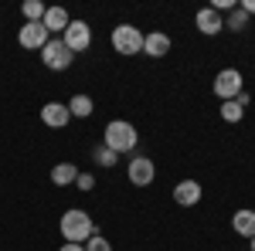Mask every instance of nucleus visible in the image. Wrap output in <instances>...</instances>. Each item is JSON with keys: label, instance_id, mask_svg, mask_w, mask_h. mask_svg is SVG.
Wrapping results in <instances>:
<instances>
[{"label": "nucleus", "instance_id": "2eb2a0df", "mask_svg": "<svg viewBox=\"0 0 255 251\" xmlns=\"http://www.w3.org/2000/svg\"><path fill=\"white\" fill-rule=\"evenodd\" d=\"M75 176H79V167H75V163H55L51 183H55V187H68V183H75Z\"/></svg>", "mask_w": 255, "mask_h": 251}, {"label": "nucleus", "instance_id": "6e6552de", "mask_svg": "<svg viewBox=\"0 0 255 251\" xmlns=\"http://www.w3.org/2000/svg\"><path fill=\"white\" fill-rule=\"evenodd\" d=\"M126 176H129L133 187H150L153 176H157V167H153L150 156H133V160L126 163Z\"/></svg>", "mask_w": 255, "mask_h": 251}, {"label": "nucleus", "instance_id": "9b49d317", "mask_svg": "<svg viewBox=\"0 0 255 251\" xmlns=\"http://www.w3.org/2000/svg\"><path fill=\"white\" fill-rule=\"evenodd\" d=\"M41 24H44V31H48L51 38H61V34H65V27L72 24V17H68V10H65V7H48V10H44V17H41Z\"/></svg>", "mask_w": 255, "mask_h": 251}, {"label": "nucleus", "instance_id": "ddd939ff", "mask_svg": "<svg viewBox=\"0 0 255 251\" xmlns=\"http://www.w3.org/2000/svg\"><path fill=\"white\" fill-rule=\"evenodd\" d=\"M167 51H170V38H167L163 31L143 34V55H146V58H163Z\"/></svg>", "mask_w": 255, "mask_h": 251}, {"label": "nucleus", "instance_id": "6ab92c4d", "mask_svg": "<svg viewBox=\"0 0 255 251\" xmlns=\"http://www.w3.org/2000/svg\"><path fill=\"white\" fill-rule=\"evenodd\" d=\"M92 160H96L99 167H106V170H113V167L119 163V153H113L109 146H96V150H92Z\"/></svg>", "mask_w": 255, "mask_h": 251}, {"label": "nucleus", "instance_id": "20e7f679", "mask_svg": "<svg viewBox=\"0 0 255 251\" xmlns=\"http://www.w3.org/2000/svg\"><path fill=\"white\" fill-rule=\"evenodd\" d=\"M215 95L221 98V102H232V98H238L242 92H245V78H242V72L238 68H221L215 75Z\"/></svg>", "mask_w": 255, "mask_h": 251}, {"label": "nucleus", "instance_id": "f257e3e1", "mask_svg": "<svg viewBox=\"0 0 255 251\" xmlns=\"http://www.w3.org/2000/svg\"><path fill=\"white\" fill-rule=\"evenodd\" d=\"M58 231H61V238H65L68 245H85V241L96 234V221L82 211V207H72V211L61 214Z\"/></svg>", "mask_w": 255, "mask_h": 251}, {"label": "nucleus", "instance_id": "b1692460", "mask_svg": "<svg viewBox=\"0 0 255 251\" xmlns=\"http://www.w3.org/2000/svg\"><path fill=\"white\" fill-rule=\"evenodd\" d=\"M58 251H85V245H61Z\"/></svg>", "mask_w": 255, "mask_h": 251}, {"label": "nucleus", "instance_id": "f3484780", "mask_svg": "<svg viewBox=\"0 0 255 251\" xmlns=\"http://www.w3.org/2000/svg\"><path fill=\"white\" fill-rule=\"evenodd\" d=\"M245 27H249V14H245L242 7L228 10V17H225V31H235V34H242Z\"/></svg>", "mask_w": 255, "mask_h": 251}, {"label": "nucleus", "instance_id": "393cba45", "mask_svg": "<svg viewBox=\"0 0 255 251\" xmlns=\"http://www.w3.org/2000/svg\"><path fill=\"white\" fill-rule=\"evenodd\" d=\"M252 251H255V238H252Z\"/></svg>", "mask_w": 255, "mask_h": 251}, {"label": "nucleus", "instance_id": "423d86ee", "mask_svg": "<svg viewBox=\"0 0 255 251\" xmlns=\"http://www.w3.org/2000/svg\"><path fill=\"white\" fill-rule=\"evenodd\" d=\"M41 61H44V68H51V72H65V68L75 61V55L65 48L61 38H51L44 48H41Z\"/></svg>", "mask_w": 255, "mask_h": 251}, {"label": "nucleus", "instance_id": "4be33fe9", "mask_svg": "<svg viewBox=\"0 0 255 251\" xmlns=\"http://www.w3.org/2000/svg\"><path fill=\"white\" fill-rule=\"evenodd\" d=\"M75 187H79V190H92V187H96V176L92 173H79L75 176Z\"/></svg>", "mask_w": 255, "mask_h": 251}, {"label": "nucleus", "instance_id": "f8f14e48", "mask_svg": "<svg viewBox=\"0 0 255 251\" xmlns=\"http://www.w3.org/2000/svg\"><path fill=\"white\" fill-rule=\"evenodd\" d=\"M201 197H204V190H201L197 180H180L174 187V200L180 207H194V204H201Z\"/></svg>", "mask_w": 255, "mask_h": 251}, {"label": "nucleus", "instance_id": "dca6fc26", "mask_svg": "<svg viewBox=\"0 0 255 251\" xmlns=\"http://www.w3.org/2000/svg\"><path fill=\"white\" fill-rule=\"evenodd\" d=\"M68 112L72 116H79V119H89L92 112H96V102L89 95H72V102H68Z\"/></svg>", "mask_w": 255, "mask_h": 251}, {"label": "nucleus", "instance_id": "0eeeda50", "mask_svg": "<svg viewBox=\"0 0 255 251\" xmlns=\"http://www.w3.org/2000/svg\"><path fill=\"white\" fill-rule=\"evenodd\" d=\"M48 41H51V34L44 31L41 20H24V27L17 31V44H20V48H27V51H41Z\"/></svg>", "mask_w": 255, "mask_h": 251}, {"label": "nucleus", "instance_id": "7ed1b4c3", "mask_svg": "<svg viewBox=\"0 0 255 251\" xmlns=\"http://www.w3.org/2000/svg\"><path fill=\"white\" fill-rule=\"evenodd\" d=\"M109 41H113L116 55H126V58L143 55V31H139V27H133V24H116Z\"/></svg>", "mask_w": 255, "mask_h": 251}, {"label": "nucleus", "instance_id": "1a4fd4ad", "mask_svg": "<svg viewBox=\"0 0 255 251\" xmlns=\"http://www.w3.org/2000/svg\"><path fill=\"white\" fill-rule=\"evenodd\" d=\"M68 119H72L68 102H44V105H41V122H44L48 129H65Z\"/></svg>", "mask_w": 255, "mask_h": 251}, {"label": "nucleus", "instance_id": "412c9836", "mask_svg": "<svg viewBox=\"0 0 255 251\" xmlns=\"http://www.w3.org/2000/svg\"><path fill=\"white\" fill-rule=\"evenodd\" d=\"M85 251H113V245H109V241H106V238L96 231L89 241H85Z\"/></svg>", "mask_w": 255, "mask_h": 251}, {"label": "nucleus", "instance_id": "5701e85b", "mask_svg": "<svg viewBox=\"0 0 255 251\" xmlns=\"http://www.w3.org/2000/svg\"><path fill=\"white\" fill-rule=\"evenodd\" d=\"M238 7H242V10H245V14H255V0H242V3H238Z\"/></svg>", "mask_w": 255, "mask_h": 251}, {"label": "nucleus", "instance_id": "4468645a", "mask_svg": "<svg viewBox=\"0 0 255 251\" xmlns=\"http://www.w3.org/2000/svg\"><path fill=\"white\" fill-rule=\"evenodd\" d=\"M232 228H235V234H242V238L252 241V238H255V211H252V207L235 211V214H232Z\"/></svg>", "mask_w": 255, "mask_h": 251}, {"label": "nucleus", "instance_id": "39448f33", "mask_svg": "<svg viewBox=\"0 0 255 251\" xmlns=\"http://www.w3.org/2000/svg\"><path fill=\"white\" fill-rule=\"evenodd\" d=\"M61 41H65V48H68L72 55H85V51L92 48V27H89L85 20H72V24L65 27Z\"/></svg>", "mask_w": 255, "mask_h": 251}, {"label": "nucleus", "instance_id": "aec40b11", "mask_svg": "<svg viewBox=\"0 0 255 251\" xmlns=\"http://www.w3.org/2000/svg\"><path fill=\"white\" fill-rule=\"evenodd\" d=\"M44 10H48V7H44L41 0H24V7H20L24 20H41V17H44Z\"/></svg>", "mask_w": 255, "mask_h": 251}, {"label": "nucleus", "instance_id": "a211bd4d", "mask_svg": "<svg viewBox=\"0 0 255 251\" xmlns=\"http://www.w3.org/2000/svg\"><path fill=\"white\" fill-rule=\"evenodd\" d=\"M242 116H245V105H242L238 98L221 102V119H225V122H242Z\"/></svg>", "mask_w": 255, "mask_h": 251}, {"label": "nucleus", "instance_id": "f03ea898", "mask_svg": "<svg viewBox=\"0 0 255 251\" xmlns=\"http://www.w3.org/2000/svg\"><path fill=\"white\" fill-rule=\"evenodd\" d=\"M139 143V133L133 122H126V119H113V122H106V129H102V146H109L113 153H133Z\"/></svg>", "mask_w": 255, "mask_h": 251}, {"label": "nucleus", "instance_id": "9d476101", "mask_svg": "<svg viewBox=\"0 0 255 251\" xmlns=\"http://www.w3.org/2000/svg\"><path fill=\"white\" fill-rule=\"evenodd\" d=\"M194 24H197V31H201L204 38H215V34L225 31V17H221L218 10H211V7H201L197 17H194Z\"/></svg>", "mask_w": 255, "mask_h": 251}]
</instances>
